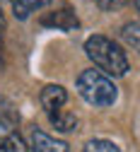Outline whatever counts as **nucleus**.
Masks as SVG:
<instances>
[{
  "mask_svg": "<svg viewBox=\"0 0 140 152\" xmlns=\"http://www.w3.org/2000/svg\"><path fill=\"white\" fill-rule=\"evenodd\" d=\"M85 53L87 58L102 70L104 75H111V77H121V75L128 72V58L121 51L116 41H111L109 36L94 34L85 41Z\"/></svg>",
  "mask_w": 140,
  "mask_h": 152,
  "instance_id": "1",
  "label": "nucleus"
},
{
  "mask_svg": "<svg viewBox=\"0 0 140 152\" xmlns=\"http://www.w3.org/2000/svg\"><path fill=\"white\" fill-rule=\"evenodd\" d=\"M77 92L87 104L92 106H111L118 97L116 85L111 82L109 75L102 70H82L77 75Z\"/></svg>",
  "mask_w": 140,
  "mask_h": 152,
  "instance_id": "2",
  "label": "nucleus"
},
{
  "mask_svg": "<svg viewBox=\"0 0 140 152\" xmlns=\"http://www.w3.org/2000/svg\"><path fill=\"white\" fill-rule=\"evenodd\" d=\"M29 147H32L34 152H70L68 142L56 140V138H51L48 133L39 130V128H34V130L29 133Z\"/></svg>",
  "mask_w": 140,
  "mask_h": 152,
  "instance_id": "3",
  "label": "nucleus"
},
{
  "mask_svg": "<svg viewBox=\"0 0 140 152\" xmlns=\"http://www.w3.org/2000/svg\"><path fill=\"white\" fill-rule=\"evenodd\" d=\"M41 24L44 27H53V29H61V31H70V29L80 27V20L75 17V12L70 7H63V10H56V12H46L41 17Z\"/></svg>",
  "mask_w": 140,
  "mask_h": 152,
  "instance_id": "4",
  "label": "nucleus"
},
{
  "mask_svg": "<svg viewBox=\"0 0 140 152\" xmlns=\"http://www.w3.org/2000/svg\"><path fill=\"white\" fill-rule=\"evenodd\" d=\"M39 102H41L44 111L53 113V111H58V109H61V106L68 102V92H65L61 85H46V87L41 89V97H39Z\"/></svg>",
  "mask_w": 140,
  "mask_h": 152,
  "instance_id": "5",
  "label": "nucleus"
},
{
  "mask_svg": "<svg viewBox=\"0 0 140 152\" xmlns=\"http://www.w3.org/2000/svg\"><path fill=\"white\" fill-rule=\"evenodd\" d=\"M19 123V113L15 109V104L5 97H0V130H15Z\"/></svg>",
  "mask_w": 140,
  "mask_h": 152,
  "instance_id": "6",
  "label": "nucleus"
},
{
  "mask_svg": "<svg viewBox=\"0 0 140 152\" xmlns=\"http://www.w3.org/2000/svg\"><path fill=\"white\" fill-rule=\"evenodd\" d=\"M48 118H51V126L56 130H61V133H70V130L77 128V116L70 113V111H63V109L48 113Z\"/></svg>",
  "mask_w": 140,
  "mask_h": 152,
  "instance_id": "7",
  "label": "nucleus"
},
{
  "mask_svg": "<svg viewBox=\"0 0 140 152\" xmlns=\"http://www.w3.org/2000/svg\"><path fill=\"white\" fill-rule=\"evenodd\" d=\"M46 5H51V0H12V12L17 20H27L32 12L41 10Z\"/></svg>",
  "mask_w": 140,
  "mask_h": 152,
  "instance_id": "8",
  "label": "nucleus"
},
{
  "mask_svg": "<svg viewBox=\"0 0 140 152\" xmlns=\"http://www.w3.org/2000/svg\"><path fill=\"white\" fill-rule=\"evenodd\" d=\"M0 152H27V145L17 133H7L0 135Z\"/></svg>",
  "mask_w": 140,
  "mask_h": 152,
  "instance_id": "9",
  "label": "nucleus"
},
{
  "mask_svg": "<svg viewBox=\"0 0 140 152\" xmlns=\"http://www.w3.org/2000/svg\"><path fill=\"white\" fill-rule=\"evenodd\" d=\"M121 39L133 46L135 51H140V22H128L121 27Z\"/></svg>",
  "mask_w": 140,
  "mask_h": 152,
  "instance_id": "10",
  "label": "nucleus"
},
{
  "mask_svg": "<svg viewBox=\"0 0 140 152\" xmlns=\"http://www.w3.org/2000/svg\"><path fill=\"white\" fill-rule=\"evenodd\" d=\"M82 152H121L111 140H102V138H94V140H89L87 145H85V150Z\"/></svg>",
  "mask_w": 140,
  "mask_h": 152,
  "instance_id": "11",
  "label": "nucleus"
},
{
  "mask_svg": "<svg viewBox=\"0 0 140 152\" xmlns=\"http://www.w3.org/2000/svg\"><path fill=\"white\" fill-rule=\"evenodd\" d=\"M126 3L128 0H97L99 10H104V12H116V10H121Z\"/></svg>",
  "mask_w": 140,
  "mask_h": 152,
  "instance_id": "12",
  "label": "nucleus"
},
{
  "mask_svg": "<svg viewBox=\"0 0 140 152\" xmlns=\"http://www.w3.org/2000/svg\"><path fill=\"white\" fill-rule=\"evenodd\" d=\"M3 31H5V17H3V10H0V36H3Z\"/></svg>",
  "mask_w": 140,
  "mask_h": 152,
  "instance_id": "13",
  "label": "nucleus"
},
{
  "mask_svg": "<svg viewBox=\"0 0 140 152\" xmlns=\"http://www.w3.org/2000/svg\"><path fill=\"white\" fill-rule=\"evenodd\" d=\"M135 7H138V12H140V0H135Z\"/></svg>",
  "mask_w": 140,
  "mask_h": 152,
  "instance_id": "14",
  "label": "nucleus"
}]
</instances>
